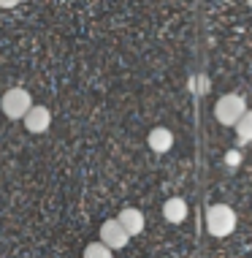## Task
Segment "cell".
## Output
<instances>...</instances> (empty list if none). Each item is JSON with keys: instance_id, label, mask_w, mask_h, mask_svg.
Wrapping results in <instances>:
<instances>
[{"instance_id": "cell-9", "label": "cell", "mask_w": 252, "mask_h": 258, "mask_svg": "<svg viewBox=\"0 0 252 258\" xmlns=\"http://www.w3.org/2000/svg\"><path fill=\"white\" fill-rule=\"evenodd\" d=\"M236 136H239L241 144H252V109H247V114L236 125Z\"/></svg>"}, {"instance_id": "cell-6", "label": "cell", "mask_w": 252, "mask_h": 258, "mask_svg": "<svg viewBox=\"0 0 252 258\" xmlns=\"http://www.w3.org/2000/svg\"><path fill=\"white\" fill-rule=\"evenodd\" d=\"M187 201L185 199H179V196H171V199H165V204H163V218L171 223V226H179V223H185L187 220Z\"/></svg>"}, {"instance_id": "cell-2", "label": "cell", "mask_w": 252, "mask_h": 258, "mask_svg": "<svg viewBox=\"0 0 252 258\" xmlns=\"http://www.w3.org/2000/svg\"><path fill=\"white\" fill-rule=\"evenodd\" d=\"M244 114H247V103H244V98H241V95H236V93L222 95V98L214 103V117H217V122L228 125V128H236Z\"/></svg>"}, {"instance_id": "cell-8", "label": "cell", "mask_w": 252, "mask_h": 258, "mask_svg": "<svg viewBox=\"0 0 252 258\" xmlns=\"http://www.w3.org/2000/svg\"><path fill=\"white\" fill-rule=\"evenodd\" d=\"M146 144H149V150L152 152H168L174 147V134H171V128H152L149 131V136H146Z\"/></svg>"}, {"instance_id": "cell-1", "label": "cell", "mask_w": 252, "mask_h": 258, "mask_svg": "<svg viewBox=\"0 0 252 258\" xmlns=\"http://www.w3.org/2000/svg\"><path fill=\"white\" fill-rule=\"evenodd\" d=\"M206 231L222 239L236 231V212L228 204H212L206 209Z\"/></svg>"}, {"instance_id": "cell-7", "label": "cell", "mask_w": 252, "mask_h": 258, "mask_svg": "<svg viewBox=\"0 0 252 258\" xmlns=\"http://www.w3.org/2000/svg\"><path fill=\"white\" fill-rule=\"evenodd\" d=\"M117 220L122 223V228L128 231V236H138L144 231V212H141V209H136V207L122 209V212L117 215Z\"/></svg>"}, {"instance_id": "cell-4", "label": "cell", "mask_w": 252, "mask_h": 258, "mask_svg": "<svg viewBox=\"0 0 252 258\" xmlns=\"http://www.w3.org/2000/svg\"><path fill=\"white\" fill-rule=\"evenodd\" d=\"M128 239H130L128 231L122 228V223L117 220V218H114V220H106V223L101 226V242H103L109 250H122L125 245H128Z\"/></svg>"}, {"instance_id": "cell-5", "label": "cell", "mask_w": 252, "mask_h": 258, "mask_svg": "<svg viewBox=\"0 0 252 258\" xmlns=\"http://www.w3.org/2000/svg\"><path fill=\"white\" fill-rule=\"evenodd\" d=\"M22 122H25L27 134H44V131H49V125H52V111L36 103V106L27 111V117Z\"/></svg>"}, {"instance_id": "cell-3", "label": "cell", "mask_w": 252, "mask_h": 258, "mask_svg": "<svg viewBox=\"0 0 252 258\" xmlns=\"http://www.w3.org/2000/svg\"><path fill=\"white\" fill-rule=\"evenodd\" d=\"M0 109H3V114L9 117V120H25L27 111L33 109V98L30 93L22 87H11L3 93V98H0Z\"/></svg>"}, {"instance_id": "cell-10", "label": "cell", "mask_w": 252, "mask_h": 258, "mask_svg": "<svg viewBox=\"0 0 252 258\" xmlns=\"http://www.w3.org/2000/svg\"><path fill=\"white\" fill-rule=\"evenodd\" d=\"M84 258H111V250L98 239V242H90V245L84 247Z\"/></svg>"}, {"instance_id": "cell-13", "label": "cell", "mask_w": 252, "mask_h": 258, "mask_svg": "<svg viewBox=\"0 0 252 258\" xmlns=\"http://www.w3.org/2000/svg\"><path fill=\"white\" fill-rule=\"evenodd\" d=\"M228 166H239V152H228Z\"/></svg>"}, {"instance_id": "cell-14", "label": "cell", "mask_w": 252, "mask_h": 258, "mask_svg": "<svg viewBox=\"0 0 252 258\" xmlns=\"http://www.w3.org/2000/svg\"><path fill=\"white\" fill-rule=\"evenodd\" d=\"M247 3H249V6H252V0H247Z\"/></svg>"}, {"instance_id": "cell-11", "label": "cell", "mask_w": 252, "mask_h": 258, "mask_svg": "<svg viewBox=\"0 0 252 258\" xmlns=\"http://www.w3.org/2000/svg\"><path fill=\"white\" fill-rule=\"evenodd\" d=\"M190 87H193L195 95H201V93H206V90H209V79H206V76H193Z\"/></svg>"}, {"instance_id": "cell-12", "label": "cell", "mask_w": 252, "mask_h": 258, "mask_svg": "<svg viewBox=\"0 0 252 258\" xmlns=\"http://www.w3.org/2000/svg\"><path fill=\"white\" fill-rule=\"evenodd\" d=\"M19 3H25V0H0V9H14Z\"/></svg>"}]
</instances>
